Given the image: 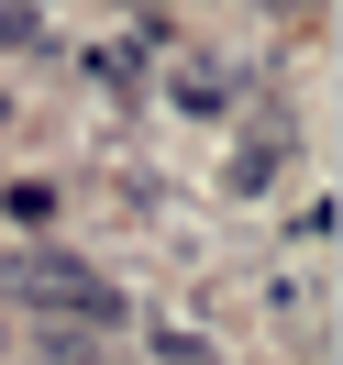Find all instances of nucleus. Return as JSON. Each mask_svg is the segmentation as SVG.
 Instances as JSON below:
<instances>
[{"mask_svg": "<svg viewBox=\"0 0 343 365\" xmlns=\"http://www.w3.org/2000/svg\"><path fill=\"white\" fill-rule=\"evenodd\" d=\"M34 365H89V343H78V332H45V343H34Z\"/></svg>", "mask_w": 343, "mask_h": 365, "instance_id": "1", "label": "nucleus"}]
</instances>
